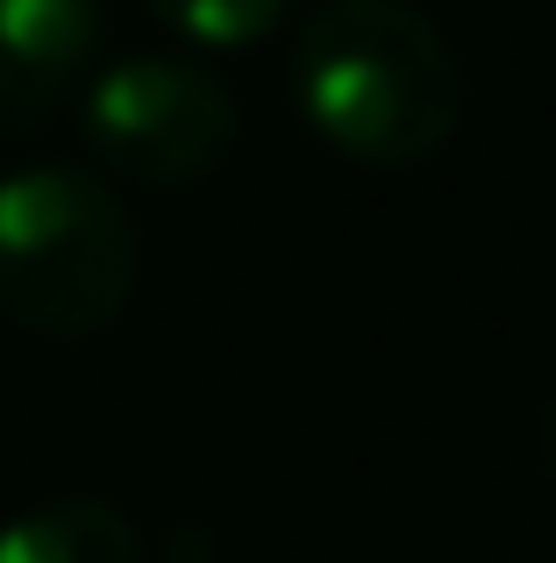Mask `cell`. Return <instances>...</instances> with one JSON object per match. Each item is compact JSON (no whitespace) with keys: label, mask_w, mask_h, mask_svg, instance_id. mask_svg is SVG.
I'll return each mask as SVG.
<instances>
[{"label":"cell","mask_w":556,"mask_h":563,"mask_svg":"<svg viewBox=\"0 0 556 563\" xmlns=\"http://www.w3.org/2000/svg\"><path fill=\"white\" fill-rule=\"evenodd\" d=\"M292 100L335 157L407 172L457 136L464 71L407 0H329L292 43Z\"/></svg>","instance_id":"6da1fadb"},{"label":"cell","mask_w":556,"mask_h":563,"mask_svg":"<svg viewBox=\"0 0 556 563\" xmlns=\"http://www.w3.org/2000/svg\"><path fill=\"white\" fill-rule=\"evenodd\" d=\"M136 272V221L108 179L71 165H29L0 179V307L22 329L86 343L122 321Z\"/></svg>","instance_id":"7a4b0ae2"},{"label":"cell","mask_w":556,"mask_h":563,"mask_svg":"<svg viewBox=\"0 0 556 563\" xmlns=\"http://www.w3.org/2000/svg\"><path fill=\"white\" fill-rule=\"evenodd\" d=\"M86 143L108 172L193 186L236 151V93L186 57H122L86 86Z\"/></svg>","instance_id":"3957f363"},{"label":"cell","mask_w":556,"mask_h":563,"mask_svg":"<svg viewBox=\"0 0 556 563\" xmlns=\"http://www.w3.org/2000/svg\"><path fill=\"white\" fill-rule=\"evenodd\" d=\"M100 57V0H0V114L43 122Z\"/></svg>","instance_id":"277c9868"},{"label":"cell","mask_w":556,"mask_h":563,"mask_svg":"<svg viewBox=\"0 0 556 563\" xmlns=\"http://www.w3.org/2000/svg\"><path fill=\"white\" fill-rule=\"evenodd\" d=\"M0 563H143V536L114 499L71 493L14 514L0 528Z\"/></svg>","instance_id":"5b68a950"},{"label":"cell","mask_w":556,"mask_h":563,"mask_svg":"<svg viewBox=\"0 0 556 563\" xmlns=\"http://www.w3.org/2000/svg\"><path fill=\"white\" fill-rule=\"evenodd\" d=\"M151 8L193 51H251L286 22L292 0H151Z\"/></svg>","instance_id":"8992f818"},{"label":"cell","mask_w":556,"mask_h":563,"mask_svg":"<svg viewBox=\"0 0 556 563\" xmlns=\"http://www.w3.org/2000/svg\"><path fill=\"white\" fill-rule=\"evenodd\" d=\"M543 471H549V485H556V399L543 407Z\"/></svg>","instance_id":"52a82bcc"}]
</instances>
